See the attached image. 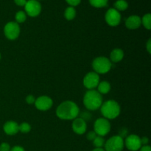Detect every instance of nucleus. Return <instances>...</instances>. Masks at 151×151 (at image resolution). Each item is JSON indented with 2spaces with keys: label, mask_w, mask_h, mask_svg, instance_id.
<instances>
[{
  "label": "nucleus",
  "mask_w": 151,
  "mask_h": 151,
  "mask_svg": "<svg viewBox=\"0 0 151 151\" xmlns=\"http://www.w3.org/2000/svg\"><path fill=\"white\" fill-rule=\"evenodd\" d=\"M121 18L120 13L114 8L109 9L105 15L106 23L111 27L118 26L120 24Z\"/></svg>",
  "instance_id": "1a4fd4ad"
},
{
  "label": "nucleus",
  "mask_w": 151,
  "mask_h": 151,
  "mask_svg": "<svg viewBox=\"0 0 151 151\" xmlns=\"http://www.w3.org/2000/svg\"><path fill=\"white\" fill-rule=\"evenodd\" d=\"M37 1H39V0H37Z\"/></svg>",
  "instance_id": "e433bc0d"
},
{
  "label": "nucleus",
  "mask_w": 151,
  "mask_h": 151,
  "mask_svg": "<svg viewBox=\"0 0 151 151\" xmlns=\"http://www.w3.org/2000/svg\"><path fill=\"white\" fill-rule=\"evenodd\" d=\"M97 91L100 94H106L111 91V84L108 81H101L97 86Z\"/></svg>",
  "instance_id": "f3484780"
},
{
  "label": "nucleus",
  "mask_w": 151,
  "mask_h": 151,
  "mask_svg": "<svg viewBox=\"0 0 151 151\" xmlns=\"http://www.w3.org/2000/svg\"><path fill=\"white\" fill-rule=\"evenodd\" d=\"M146 47H147V50L149 54H150L151 52V39L149 38L148 41H147V44H146Z\"/></svg>",
  "instance_id": "72a5a7b5"
},
{
  "label": "nucleus",
  "mask_w": 151,
  "mask_h": 151,
  "mask_svg": "<svg viewBox=\"0 0 151 151\" xmlns=\"http://www.w3.org/2000/svg\"><path fill=\"white\" fill-rule=\"evenodd\" d=\"M92 151H106L103 148H94Z\"/></svg>",
  "instance_id": "f704fd0d"
},
{
  "label": "nucleus",
  "mask_w": 151,
  "mask_h": 151,
  "mask_svg": "<svg viewBox=\"0 0 151 151\" xmlns=\"http://www.w3.org/2000/svg\"><path fill=\"white\" fill-rule=\"evenodd\" d=\"M3 130L7 135H16L19 131V124L14 121H7L3 126Z\"/></svg>",
  "instance_id": "2eb2a0df"
},
{
  "label": "nucleus",
  "mask_w": 151,
  "mask_h": 151,
  "mask_svg": "<svg viewBox=\"0 0 151 151\" xmlns=\"http://www.w3.org/2000/svg\"><path fill=\"white\" fill-rule=\"evenodd\" d=\"M90 4L96 8H103L107 6L109 0H88Z\"/></svg>",
  "instance_id": "aec40b11"
},
{
  "label": "nucleus",
  "mask_w": 151,
  "mask_h": 151,
  "mask_svg": "<svg viewBox=\"0 0 151 151\" xmlns=\"http://www.w3.org/2000/svg\"><path fill=\"white\" fill-rule=\"evenodd\" d=\"M0 60H1V54H0Z\"/></svg>",
  "instance_id": "c9c22d12"
},
{
  "label": "nucleus",
  "mask_w": 151,
  "mask_h": 151,
  "mask_svg": "<svg viewBox=\"0 0 151 151\" xmlns=\"http://www.w3.org/2000/svg\"><path fill=\"white\" fill-rule=\"evenodd\" d=\"M4 33L9 40L16 39L20 35V27L16 22H7L4 27Z\"/></svg>",
  "instance_id": "0eeeda50"
},
{
  "label": "nucleus",
  "mask_w": 151,
  "mask_h": 151,
  "mask_svg": "<svg viewBox=\"0 0 151 151\" xmlns=\"http://www.w3.org/2000/svg\"><path fill=\"white\" fill-rule=\"evenodd\" d=\"M15 19H16V22L18 24H22L26 21L27 19V14L24 11L22 10H19L15 15Z\"/></svg>",
  "instance_id": "4be33fe9"
},
{
  "label": "nucleus",
  "mask_w": 151,
  "mask_h": 151,
  "mask_svg": "<svg viewBox=\"0 0 151 151\" xmlns=\"http://www.w3.org/2000/svg\"><path fill=\"white\" fill-rule=\"evenodd\" d=\"M92 142L95 148H103V147H104L105 142H106L104 138L103 137H100V136H97V137Z\"/></svg>",
  "instance_id": "5701e85b"
},
{
  "label": "nucleus",
  "mask_w": 151,
  "mask_h": 151,
  "mask_svg": "<svg viewBox=\"0 0 151 151\" xmlns=\"http://www.w3.org/2000/svg\"><path fill=\"white\" fill-rule=\"evenodd\" d=\"M111 61L108 58L100 56L94 59L92 62V68L96 73L106 74L111 69Z\"/></svg>",
  "instance_id": "20e7f679"
},
{
  "label": "nucleus",
  "mask_w": 151,
  "mask_h": 151,
  "mask_svg": "<svg viewBox=\"0 0 151 151\" xmlns=\"http://www.w3.org/2000/svg\"><path fill=\"white\" fill-rule=\"evenodd\" d=\"M114 8L118 11H125L128 7V3L126 0H117L114 4Z\"/></svg>",
  "instance_id": "6ab92c4d"
},
{
  "label": "nucleus",
  "mask_w": 151,
  "mask_h": 151,
  "mask_svg": "<svg viewBox=\"0 0 151 151\" xmlns=\"http://www.w3.org/2000/svg\"><path fill=\"white\" fill-rule=\"evenodd\" d=\"M19 129L20 132L23 133V134H27L31 131V126L29 123L24 122L19 125Z\"/></svg>",
  "instance_id": "b1692460"
},
{
  "label": "nucleus",
  "mask_w": 151,
  "mask_h": 151,
  "mask_svg": "<svg viewBox=\"0 0 151 151\" xmlns=\"http://www.w3.org/2000/svg\"><path fill=\"white\" fill-rule=\"evenodd\" d=\"M81 118H82L83 119H84V120L86 121V120H87V119H90V114L88 113L83 112V113H82V114H81Z\"/></svg>",
  "instance_id": "473e14b6"
},
{
  "label": "nucleus",
  "mask_w": 151,
  "mask_h": 151,
  "mask_svg": "<svg viewBox=\"0 0 151 151\" xmlns=\"http://www.w3.org/2000/svg\"><path fill=\"white\" fill-rule=\"evenodd\" d=\"M124 145L131 151H138L142 147L141 138L136 134H131L126 137Z\"/></svg>",
  "instance_id": "9b49d317"
},
{
  "label": "nucleus",
  "mask_w": 151,
  "mask_h": 151,
  "mask_svg": "<svg viewBox=\"0 0 151 151\" xmlns=\"http://www.w3.org/2000/svg\"><path fill=\"white\" fill-rule=\"evenodd\" d=\"M10 151H25L24 148L22 146L19 145H16L14 147H13L12 148H10Z\"/></svg>",
  "instance_id": "c756f323"
},
{
  "label": "nucleus",
  "mask_w": 151,
  "mask_h": 151,
  "mask_svg": "<svg viewBox=\"0 0 151 151\" xmlns=\"http://www.w3.org/2000/svg\"><path fill=\"white\" fill-rule=\"evenodd\" d=\"M66 3L71 7H76V6L79 5L81 2V0H66Z\"/></svg>",
  "instance_id": "393cba45"
},
{
  "label": "nucleus",
  "mask_w": 151,
  "mask_h": 151,
  "mask_svg": "<svg viewBox=\"0 0 151 151\" xmlns=\"http://www.w3.org/2000/svg\"><path fill=\"white\" fill-rule=\"evenodd\" d=\"M100 83V77L95 72H90L85 75L83 81V86L88 90H92L97 88Z\"/></svg>",
  "instance_id": "9d476101"
},
{
  "label": "nucleus",
  "mask_w": 151,
  "mask_h": 151,
  "mask_svg": "<svg viewBox=\"0 0 151 151\" xmlns=\"http://www.w3.org/2000/svg\"><path fill=\"white\" fill-rule=\"evenodd\" d=\"M10 146L8 143L3 142L0 145V151H10Z\"/></svg>",
  "instance_id": "a878e982"
},
{
  "label": "nucleus",
  "mask_w": 151,
  "mask_h": 151,
  "mask_svg": "<svg viewBox=\"0 0 151 151\" xmlns=\"http://www.w3.org/2000/svg\"><path fill=\"white\" fill-rule=\"evenodd\" d=\"M111 123L109 119L106 118H99L94 122V131L97 136L105 137L111 131Z\"/></svg>",
  "instance_id": "423d86ee"
},
{
  "label": "nucleus",
  "mask_w": 151,
  "mask_h": 151,
  "mask_svg": "<svg viewBox=\"0 0 151 151\" xmlns=\"http://www.w3.org/2000/svg\"><path fill=\"white\" fill-rule=\"evenodd\" d=\"M125 147L124 139L119 135L113 136L106 141L104 150L106 151H122Z\"/></svg>",
  "instance_id": "39448f33"
},
{
  "label": "nucleus",
  "mask_w": 151,
  "mask_h": 151,
  "mask_svg": "<svg viewBox=\"0 0 151 151\" xmlns=\"http://www.w3.org/2000/svg\"><path fill=\"white\" fill-rule=\"evenodd\" d=\"M76 16V10L74 7L69 6L64 11V17L66 20L72 21Z\"/></svg>",
  "instance_id": "a211bd4d"
},
{
  "label": "nucleus",
  "mask_w": 151,
  "mask_h": 151,
  "mask_svg": "<svg viewBox=\"0 0 151 151\" xmlns=\"http://www.w3.org/2000/svg\"><path fill=\"white\" fill-rule=\"evenodd\" d=\"M35 98L33 95L29 94V95H28L27 97H26V102L27 103H28V104L29 105L33 104V103H35Z\"/></svg>",
  "instance_id": "cd10ccee"
},
{
  "label": "nucleus",
  "mask_w": 151,
  "mask_h": 151,
  "mask_svg": "<svg viewBox=\"0 0 151 151\" xmlns=\"http://www.w3.org/2000/svg\"><path fill=\"white\" fill-rule=\"evenodd\" d=\"M125 27L129 29H137L141 26V18L137 15L130 16L125 20Z\"/></svg>",
  "instance_id": "4468645a"
},
{
  "label": "nucleus",
  "mask_w": 151,
  "mask_h": 151,
  "mask_svg": "<svg viewBox=\"0 0 151 151\" xmlns=\"http://www.w3.org/2000/svg\"><path fill=\"white\" fill-rule=\"evenodd\" d=\"M83 104L89 111H96L101 107L103 104V97L96 90H88L83 97Z\"/></svg>",
  "instance_id": "f03ea898"
},
{
  "label": "nucleus",
  "mask_w": 151,
  "mask_h": 151,
  "mask_svg": "<svg viewBox=\"0 0 151 151\" xmlns=\"http://www.w3.org/2000/svg\"><path fill=\"white\" fill-rule=\"evenodd\" d=\"M25 13L30 17H36L41 13L42 7L41 3L37 0H27L24 5Z\"/></svg>",
  "instance_id": "6e6552de"
},
{
  "label": "nucleus",
  "mask_w": 151,
  "mask_h": 151,
  "mask_svg": "<svg viewBox=\"0 0 151 151\" xmlns=\"http://www.w3.org/2000/svg\"><path fill=\"white\" fill-rule=\"evenodd\" d=\"M139 151H151V147L150 145H142L140 149L139 150Z\"/></svg>",
  "instance_id": "2f4dec72"
},
{
  "label": "nucleus",
  "mask_w": 151,
  "mask_h": 151,
  "mask_svg": "<svg viewBox=\"0 0 151 151\" xmlns=\"http://www.w3.org/2000/svg\"><path fill=\"white\" fill-rule=\"evenodd\" d=\"M80 114L78 105L71 100H66L60 103L56 109V115L63 120H73Z\"/></svg>",
  "instance_id": "f257e3e1"
},
{
  "label": "nucleus",
  "mask_w": 151,
  "mask_h": 151,
  "mask_svg": "<svg viewBox=\"0 0 151 151\" xmlns=\"http://www.w3.org/2000/svg\"><path fill=\"white\" fill-rule=\"evenodd\" d=\"M34 104L38 110L46 111L51 109L53 105V101L52 98L48 96H41L35 99Z\"/></svg>",
  "instance_id": "f8f14e48"
},
{
  "label": "nucleus",
  "mask_w": 151,
  "mask_h": 151,
  "mask_svg": "<svg viewBox=\"0 0 151 151\" xmlns=\"http://www.w3.org/2000/svg\"><path fill=\"white\" fill-rule=\"evenodd\" d=\"M149 142V139L147 137H143L142 138H141V143L142 146V145H147Z\"/></svg>",
  "instance_id": "7c9ffc66"
},
{
  "label": "nucleus",
  "mask_w": 151,
  "mask_h": 151,
  "mask_svg": "<svg viewBox=\"0 0 151 151\" xmlns=\"http://www.w3.org/2000/svg\"><path fill=\"white\" fill-rule=\"evenodd\" d=\"M97 134H96V133L94 132V131H90V132H88V134H87L86 135V138L88 140V141H91L92 142L93 140L94 139L97 137Z\"/></svg>",
  "instance_id": "bb28decb"
},
{
  "label": "nucleus",
  "mask_w": 151,
  "mask_h": 151,
  "mask_svg": "<svg viewBox=\"0 0 151 151\" xmlns=\"http://www.w3.org/2000/svg\"><path fill=\"white\" fill-rule=\"evenodd\" d=\"M124 58V52L121 49H114L111 51L110 54V59L111 61L114 63H118L121 61Z\"/></svg>",
  "instance_id": "dca6fc26"
},
{
  "label": "nucleus",
  "mask_w": 151,
  "mask_h": 151,
  "mask_svg": "<svg viewBox=\"0 0 151 151\" xmlns=\"http://www.w3.org/2000/svg\"><path fill=\"white\" fill-rule=\"evenodd\" d=\"M13 1L16 5L19 6V7H24L27 0H13Z\"/></svg>",
  "instance_id": "c85d7f7f"
},
{
  "label": "nucleus",
  "mask_w": 151,
  "mask_h": 151,
  "mask_svg": "<svg viewBox=\"0 0 151 151\" xmlns=\"http://www.w3.org/2000/svg\"><path fill=\"white\" fill-rule=\"evenodd\" d=\"M120 106L116 101L109 100L104 102L100 107V111L104 118L107 119H116L120 114Z\"/></svg>",
  "instance_id": "7ed1b4c3"
},
{
  "label": "nucleus",
  "mask_w": 151,
  "mask_h": 151,
  "mask_svg": "<svg viewBox=\"0 0 151 151\" xmlns=\"http://www.w3.org/2000/svg\"><path fill=\"white\" fill-rule=\"evenodd\" d=\"M72 128L75 134L78 135H83L86 133L87 129V124L84 119L81 117H77L73 119Z\"/></svg>",
  "instance_id": "ddd939ff"
},
{
  "label": "nucleus",
  "mask_w": 151,
  "mask_h": 151,
  "mask_svg": "<svg viewBox=\"0 0 151 151\" xmlns=\"http://www.w3.org/2000/svg\"><path fill=\"white\" fill-rule=\"evenodd\" d=\"M142 24L147 29L150 30L151 29V15L150 13H147L144 15L141 19Z\"/></svg>",
  "instance_id": "412c9836"
}]
</instances>
